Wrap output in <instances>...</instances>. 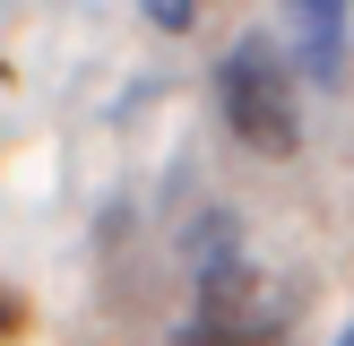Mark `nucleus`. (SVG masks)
Masks as SVG:
<instances>
[{"mask_svg": "<svg viewBox=\"0 0 354 346\" xmlns=\"http://www.w3.org/2000/svg\"><path fill=\"white\" fill-rule=\"evenodd\" d=\"M216 104H225V130H234L251 156H294L303 147L294 78H286V61H277L268 35H242V44L216 61Z\"/></svg>", "mask_w": 354, "mask_h": 346, "instance_id": "1", "label": "nucleus"}, {"mask_svg": "<svg viewBox=\"0 0 354 346\" xmlns=\"http://www.w3.org/2000/svg\"><path fill=\"white\" fill-rule=\"evenodd\" d=\"M303 78L311 86L346 78V17H303Z\"/></svg>", "mask_w": 354, "mask_h": 346, "instance_id": "2", "label": "nucleus"}, {"mask_svg": "<svg viewBox=\"0 0 354 346\" xmlns=\"http://www.w3.org/2000/svg\"><path fill=\"white\" fill-rule=\"evenodd\" d=\"M138 17H147V26H165V35H182L190 17H199V0H138Z\"/></svg>", "mask_w": 354, "mask_h": 346, "instance_id": "3", "label": "nucleus"}, {"mask_svg": "<svg viewBox=\"0 0 354 346\" xmlns=\"http://www.w3.org/2000/svg\"><path fill=\"white\" fill-rule=\"evenodd\" d=\"M294 17H346V0H286Z\"/></svg>", "mask_w": 354, "mask_h": 346, "instance_id": "4", "label": "nucleus"}, {"mask_svg": "<svg viewBox=\"0 0 354 346\" xmlns=\"http://www.w3.org/2000/svg\"><path fill=\"white\" fill-rule=\"evenodd\" d=\"M0 329H17V294L9 286H0Z\"/></svg>", "mask_w": 354, "mask_h": 346, "instance_id": "5", "label": "nucleus"}, {"mask_svg": "<svg viewBox=\"0 0 354 346\" xmlns=\"http://www.w3.org/2000/svg\"><path fill=\"white\" fill-rule=\"evenodd\" d=\"M337 346H354V329H346V338H337Z\"/></svg>", "mask_w": 354, "mask_h": 346, "instance_id": "6", "label": "nucleus"}]
</instances>
